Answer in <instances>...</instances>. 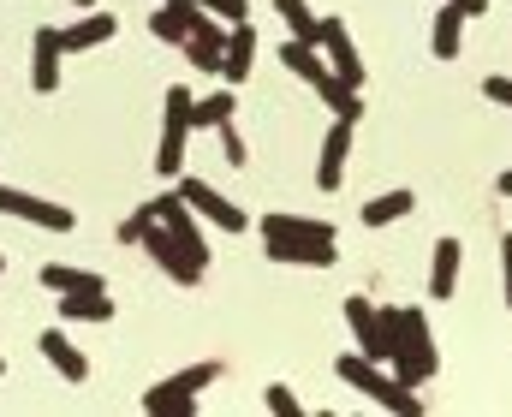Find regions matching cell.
Masks as SVG:
<instances>
[{"label":"cell","mask_w":512,"mask_h":417,"mask_svg":"<svg viewBox=\"0 0 512 417\" xmlns=\"http://www.w3.org/2000/svg\"><path fill=\"white\" fill-rule=\"evenodd\" d=\"M149 227H155V209H149V203H143V209H137V215H131L126 227H120V245H143V233H149Z\"/></svg>","instance_id":"cell-30"},{"label":"cell","mask_w":512,"mask_h":417,"mask_svg":"<svg viewBox=\"0 0 512 417\" xmlns=\"http://www.w3.org/2000/svg\"><path fill=\"white\" fill-rule=\"evenodd\" d=\"M316 48L328 54V72H334V78H346V84H358V90H364V60H358V48H352V36H346V24H340V18H322Z\"/></svg>","instance_id":"cell-10"},{"label":"cell","mask_w":512,"mask_h":417,"mask_svg":"<svg viewBox=\"0 0 512 417\" xmlns=\"http://www.w3.org/2000/svg\"><path fill=\"white\" fill-rule=\"evenodd\" d=\"M72 6H96V0H72Z\"/></svg>","instance_id":"cell-35"},{"label":"cell","mask_w":512,"mask_h":417,"mask_svg":"<svg viewBox=\"0 0 512 417\" xmlns=\"http://www.w3.org/2000/svg\"><path fill=\"white\" fill-rule=\"evenodd\" d=\"M143 251L155 257V269H161V275L179 280V286H203V275H209V257H203V251H191V245H185L173 227H161V221L143 233Z\"/></svg>","instance_id":"cell-6"},{"label":"cell","mask_w":512,"mask_h":417,"mask_svg":"<svg viewBox=\"0 0 512 417\" xmlns=\"http://www.w3.org/2000/svg\"><path fill=\"white\" fill-rule=\"evenodd\" d=\"M203 12H215V18H227V24H245L251 18V0H197Z\"/></svg>","instance_id":"cell-29"},{"label":"cell","mask_w":512,"mask_h":417,"mask_svg":"<svg viewBox=\"0 0 512 417\" xmlns=\"http://www.w3.org/2000/svg\"><path fill=\"white\" fill-rule=\"evenodd\" d=\"M215 376H221V364H215V358H203V364H191V370H179V376L155 382V388L143 394V412H155V417H191V412H197V394H203Z\"/></svg>","instance_id":"cell-3"},{"label":"cell","mask_w":512,"mask_h":417,"mask_svg":"<svg viewBox=\"0 0 512 417\" xmlns=\"http://www.w3.org/2000/svg\"><path fill=\"white\" fill-rule=\"evenodd\" d=\"M179 197H185V203H191L215 233H245V227H251V215H245L233 197H221L209 179H179Z\"/></svg>","instance_id":"cell-8"},{"label":"cell","mask_w":512,"mask_h":417,"mask_svg":"<svg viewBox=\"0 0 512 417\" xmlns=\"http://www.w3.org/2000/svg\"><path fill=\"white\" fill-rule=\"evenodd\" d=\"M179 48H185V60H191L197 72H221V54H227V30L209 18V24H203L191 42H179Z\"/></svg>","instance_id":"cell-19"},{"label":"cell","mask_w":512,"mask_h":417,"mask_svg":"<svg viewBox=\"0 0 512 417\" xmlns=\"http://www.w3.org/2000/svg\"><path fill=\"white\" fill-rule=\"evenodd\" d=\"M0 215L30 221V227H42V233H72V227H78V215H72L66 203H54V197H30V191H18V185H0Z\"/></svg>","instance_id":"cell-7"},{"label":"cell","mask_w":512,"mask_h":417,"mask_svg":"<svg viewBox=\"0 0 512 417\" xmlns=\"http://www.w3.org/2000/svg\"><path fill=\"white\" fill-rule=\"evenodd\" d=\"M334 370H340V382H346V388L370 394L382 412H399V417H417V412H423V400L411 394V382H399L393 370H382V364H376V358H364V352H346Z\"/></svg>","instance_id":"cell-2"},{"label":"cell","mask_w":512,"mask_h":417,"mask_svg":"<svg viewBox=\"0 0 512 417\" xmlns=\"http://www.w3.org/2000/svg\"><path fill=\"white\" fill-rule=\"evenodd\" d=\"M316 96L328 102V114H334V120H352V126L364 120V102H358V84H346V78H322V84H316Z\"/></svg>","instance_id":"cell-22"},{"label":"cell","mask_w":512,"mask_h":417,"mask_svg":"<svg viewBox=\"0 0 512 417\" xmlns=\"http://www.w3.org/2000/svg\"><path fill=\"white\" fill-rule=\"evenodd\" d=\"M346 322H352V340L364 358L393 364V340H399V310H382L370 298H346Z\"/></svg>","instance_id":"cell-4"},{"label":"cell","mask_w":512,"mask_h":417,"mask_svg":"<svg viewBox=\"0 0 512 417\" xmlns=\"http://www.w3.org/2000/svg\"><path fill=\"white\" fill-rule=\"evenodd\" d=\"M120 36V18L114 12H84L78 24H66L60 30V42H66V54H84V48H102V42H114Z\"/></svg>","instance_id":"cell-16"},{"label":"cell","mask_w":512,"mask_h":417,"mask_svg":"<svg viewBox=\"0 0 512 417\" xmlns=\"http://www.w3.org/2000/svg\"><path fill=\"white\" fill-rule=\"evenodd\" d=\"M36 346H42V358H48V364H54V370H60L72 388H84V382H90V358H84V352L66 340V328H48Z\"/></svg>","instance_id":"cell-15"},{"label":"cell","mask_w":512,"mask_h":417,"mask_svg":"<svg viewBox=\"0 0 512 417\" xmlns=\"http://www.w3.org/2000/svg\"><path fill=\"white\" fill-rule=\"evenodd\" d=\"M483 96H489V102H501V108H512V78L489 72V78H483Z\"/></svg>","instance_id":"cell-31"},{"label":"cell","mask_w":512,"mask_h":417,"mask_svg":"<svg viewBox=\"0 0 512 417\" xmlns=\"http://www.w3.org/2000/svg\"><path fill=\"white\" fill-rule=\"evenodd\" d=\"M274 12L286 18V30H292L298 42H310V48H316V30H322V18L310 12V0H274Z\"/></svg>","instance_id":"cell-26"},{"label":"cell","mask_w":512,"mask_h":417,"mask_svg":"<svg viewBox=\"0 0 512 417\" xmlns=\"http://www.w3.org/2000/svg\"><path fill=\"white\" fill-rule=\"evenodd\" d=\"M209 18H215V12H203L197 0H167V6H155V12H149V30H155L161 42H191Z\"/></svg>","instance_id":"cell-12"},{"label":"cell","mask_w":512,"mask_h":417,"mask_svg":"<svg viewBox=\"0 0 512 417\" xmlns=\"http://www.w3.org/2000/svg\"><path fill=\"white\" fill-rule=\"evenodd\" d=\"M417 209V197L411 191H382V197H370L364 203V227H393V221H405Z\"/></svg>","instance_id":"cell-25"},{"label":"cell","mask_w":512,"mask_h":417,"mask_svg":"<svg viewBox=\"0 0 512 417\" xmlns=\"http://www.w3.org/2000/svg\"><path fill=\"white\" fill-rule=\"evenodd\" d=\"M387 370H393L399 382H411V388H423V382L441 376V352H435L429 316H423L417 304L399 310V340H393V364H387Z\"/></svg>","instance_id":"cell-1"},{"label":"cell","mask_w":512,"mask_h":417,"mask_svg":"<svg viewBox=\"0 0 512 417\" xmlns=\"http://www.w3.org/2000/svg\"><path fill=\"white\" fill-rule=\"evenodd\" d=\"M459 42H465V12L447 0V6L435 12V30H429V54H435V60H453V54H459Z\"/></svg>","instance_id":"cell-21"},{"label":"cell","mask_w":512,"mask_h":417,"mask_svg":"<svg viewBox=\"0 0 512 417\" xmlns=\"http://www.w3.org/2000/svg\"><path fill=\"white\" fill-rule=\"evenodd\" d=\"M268 412L274 417H304V406H298V394H292L286 382H274V388H268Z\"/></svg>","instance_id":"cell-28"},{"label":"cell","mask_w":512,"mask_h":417,"mask_svg":"<svg viewBox=\"0 0 512 417\" xmlns=\"http://www.w3.org/2000/svg\"><path fill=\"white\" fill-rule=\"evenodd\" d=\"M42 286H48V292H102L108 280L96 275V269H72V263H48V269H42Z\"/></svg>","instance_id":"cell-24"},{"label":"cell","mask_w":512,"mask_h":417,"mask_svg":"<svg viewBox=\"0 0 512 417\" xmlns=\"http://www.w3.org/2000/svg\"><path fill=\"white\" fill-rule=\"evenodd\" d=\"M251 66H256V30H251V18H245V24H233V30H227L221 78H227V84H245V78H251Z\"/></svg>","instance_id":"cell-17"},{"label":"cell","mask_w":512,"mask_h":417,"mask_svg":"<svg viewBox=\"0 0 512 417\" xmlns=\"http://www.w3.org/2000/svg\"><path fill=\"white\" fill-rule=\"evenodd\" d=\"M501 197H512V173H501Z\"/></svg>","instance_id":"cell-34"},{"label":"cell","mask_w":512,"mask_h":417,"mask_svg":"<svg viewBox=\"0 0 512 417\" xmlns=\"http://www.w3.org/2000/svg\"><path fill=\"white\" fill-rule=\"evenodd\" d=\"M501 263H507V304H512V233L501 239Z\"/></svg>","instance_id":"cell-33"},{"label":"cell","mask_w":512,"mask_h":417,"mask_svg":"<svg viewBox=\"0 0 512 417\" xmlns=\"http://www.w3.org/2000/svg\"><path fill=\"white\" fill-rule=\"evenodd\" d=\"M60 322H114V292H60Z\"/></svg>","instance_id":"cell-18"},{"label":"cell","mask_w":512,"mask_h":417,"mask_svg":"<svg viewBox=\"0 0 512 417\" xmlns=\"http://www.w3.org/2000/svg\"><path fill=\"white\" fill-rule=\"evenodd\" d=\"M215 138H221V155H227L233 167H245V161H251V149H245V138L233 132V120H227V126H215Z\"/></svg>","instance_id":"cell-27"},{"label":"cell","mask_w":512,"mask_h":417,"mask_svg":"<svg viewBox=\"0 0 512 417\" xmlns=\"http://www.w3.org/2000/svg\"><path fill=\"white\" fill-rule=\"evenodd\" d=\"M30 84H36V96H54L60 90V66H66V42H60V30L54 24H42L36 36H30Z\"/></svg>","instance_id":"cell-11"},{"label":"cell","mask_w":512,"mask_h":417,"mask_svg":"<svg viewBox=\"0 0 512 417\" xmlns=\"http://www.w3.org/2000/svg\"><path fill=\"white\" fill-rule=\"evenodd\" d=\"M459 263H465V245L459 239H435V257H429V298L447 304L459 292Z\"/></svg>","instance_id":"cell-14"},{"label":"cell","mask_w":512,"mask_h":417,"mask_svg":"<svg viewBox=\"0 0 512 417\" xmlns=\"http://www.w3.org/2000/svg\"><path fill=\"white\" fill-rule=\"evenodd\" d=\"M0 275H6V257H0Z\"/></svg>","instance_id":"cell-36"},{"label":"cell","mask_w":512,"mask_h":417,"mask_svg":"<svg viewBox=\"0 0 512 417\" xmlns=\"http://www.w3.org/2000/svg\"><path fill=\"white\" fill-rule=\"evenodd\" d=\"M233 108H239V96H233V90H209L203 102L191 96V126H197V132H215V126H227V120H233Z\"/></svg>","instance_id":"cell-23"},{"label":"cell","mask_w":512,"mask_h":417,"mask_svg":"<svg viewBox=\"0 0 512 417\" xmlns=\"http://www.w3.org/2000/svg\"><path fill=\"white\" fill-rule=\"evenodd\" d=\"M256 233L262 245H334V227L316 215H262Z\"/></svg>","instance_id":"cell-9"},{"label":"cell","mask_w":512,"mask_h":417,"mask_svg":"<svg viewBox=\"0 0 512 417\" xmlns=\"http://www.w3.org/2000/svg\"><path fill=\"white\" fill-rule=\"evenodd\" d=\"M280 66H286L292 78H304L310 90H316L322 78H334V72H328V60H322V48H310V42H298V36H292V42L280 48Z\"/></svg>","instance_id":"cell-20"},{"label":"cell","mask_w":512,"mask_h":417,"mask_svg":"<svg viewBox=\"0 0 512 417\" xmlns=\"http://www.w3.org/2000/svg\"><path fill=\"white\" fill-rule=\"evenodd\" d=\"M0 376H6V358H0Z\"/></svg>","instance_id":"cell-37"},{"label":"cell","mask_w":512,"mask_h":417,"mask_svg":"<svg viewBox=\"0 0 512 417\" xmlns=\"http://www.w3.org/2000/svg\"><path fill=\"white\" fill-rule=\"evenodd\" d=\"M191 132H197V126H191V90H167V96H161V149H155V173H161V179H179Z\"/></svg>","instance_id":"cell-5"},{"label":"cell","mask_w":512,"mask_h":417,"mask_svg":"<svg viewBox=\"0 0 512 417\" xmlns=\"http://www.w3.org/2000/svg\"><path fill=\"white\" fill-rule=\"evenodd\" d=\"M453 6H459L465 18H483V12H489V0H453Z\"/></svg>","instance_id":"cell-32"},{"label":"cell","mask_w":512,"mask_h":417,"mask_svg":"<svg viewBox=\"0 0 512 417\" xmlns=\"http://www.w3.org/2000/svg\"><path fill=\"white\" fill-rule=\"evenodd\" d=\"M346 155H352V120H334L328 138H322V161H316V185H322V191H340Z\"/></svg>","instance_id":"cell-13"}]
</instances>
